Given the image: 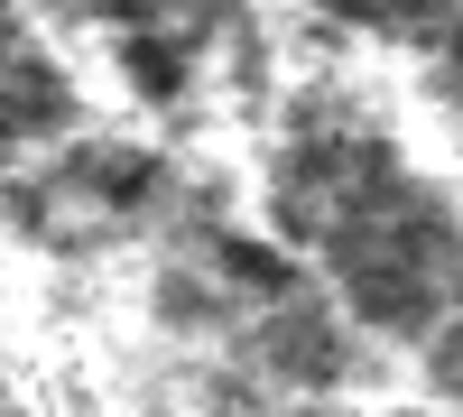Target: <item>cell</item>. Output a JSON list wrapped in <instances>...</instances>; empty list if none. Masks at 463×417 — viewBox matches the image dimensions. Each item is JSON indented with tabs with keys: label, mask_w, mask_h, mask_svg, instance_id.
I'll return each instance as SVG.
<instances>
[{
	"label": "cell",
	"mask_w": 463,
	"mask_h": 417,
	"mask_svg": "<svg viewBox=\"0 0 463 417\" xmlns=\"http://www.w3.org/2000/svg\"><path fill=\"white\" fill-rule=\"evenodd\" d=\"M436 381H445V390H463V325H445V334H436Z\"/></svg>",
	"instance_id": "cell-4"
},
{
	"label": "cell",
	"mask_w": 463,
	"mask_h": 417,
	"mask_svg": "<svg viewBox=\"0 0 463 417\" xmlns=\"http://www.w3.org/2000/svg\"><path fill=\"white\" fill-rule=\"evenodd\" d=\"M222 279L232 288H260V297H288L297 288V270H288L279 251H260V242H222Z\"/></svg>",
	"instance_id": "cell-3"
},
{
	"label": "cell",
	"mask_w": 463,
	"mask_h": 417,
	"mask_svg": "<svg viewBox=\"0 0 463 417\" xmlns=\"http://www.w3.org/2000/svg\"><path fill=\"white\" fill-rule=\"evenodd\" d=\"M84 185H93L102 204H139V195H148V158H139V148H93V158H84Z\"/></svg>",
	"instance_id": "cell-2"
},
{
	"label": "cell",
	"mask_w": 463,
	"mask_h": 417,
	"mask_svg": "<svg viewBox=\"0 0 463 417\" xmlns=\"http://www.w3.org/2000/svg\"><path fill=\"white\" fill-rule=\"evenodd\" d=\"M121 65H130L139 93H176V84H185V37H167V28H121Z\"/></svg>",
	"instance_id": "cell-1"
}]
</instances>
